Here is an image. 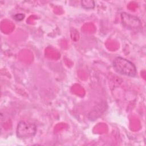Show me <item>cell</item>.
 <instances>
[{
    "label": "cell",
    "mask_w": 146,
    "mask_h": 146,
    "mask_svg": "<svg viewBox=\"0 0 146 146\" xmlns=\"http://www.w3.org/2000/svg\"><path fill=\"white\" fill-rule=\"evenodd\" d=\"M36 132V127L34 123L25 120L20 121L17 127L16 134L19 138H26L34 136Z\"/></svg>",
    "instance_id": "2"
},
{
    "label": "cell",
    "mask_w": 146,
    "mask_h": 146,
    "mask_svg": "<svg viewBox=\"0 0 146 146\" xmlns=\"http://www.w3.org/2000/svg\"><path fill=\"white\" fill-rule=\"evenodd\" d=\"M113 67L118 74L130 77L135 76L137 70L135 64L130 60L120 56L116 57L113 60Z\"/></svg>",
    "instance_id": "1"
},
{
    "label": "cell",
    "mask_w": 146,
    "mask_h": 146,
    "mask_svg": "<svg viewBox=\"0 0 146 146\" xmlns=\"http://www.w3.org/2000/svg\"><path fill=\"white\" fill-rule=\"evenodd\" d=\"M81 5L85 9H92L95 7V3L92 0H83L81 1Z\"/></svg>",
    "instance_id": "4"
},
{
    "label": "cell",
    "mask_w": 146,
    "mask_h": 146,
    "mask_svg": "<svg viewBox=\"0 0 146 146\" xmlns=\"http://www.w3.org/2000/svg\"><path fill=\"white\" fill-rule=\"evenodd\" d=\"M25 14H22V13H19V14H16L13 16V19L14 20H15L16 21H22V20H23V19L25 18Z\"/></svg>",
    "instance_id": "5"
},
{
    "label": "cell",
    "mask_w": 146,
    "mask_h": 146,
    "mask_svg": "<svg viewBox=\"0 0 146 146\" xmlns=\"http://www.w3.org/2000/svg\"><path fill=\"white\" fill-rule=\"evenodd\" d=\"M120 17L123 26L129 29H136L141 26V21L135 15L127 13H122Z\"/></svg>",
    "instance_id": "3"
}]
</instances>
